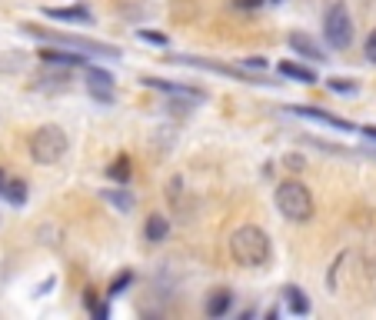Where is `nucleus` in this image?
I'll list each match as a JSON object with an SVG mask.
<instances>
[{
  "instance_id": "f257e3e1",
  "label": "nucleus",
  "mask_w": 376,
  "mask_h": 320,
  "mask_svg": "<svg viewBox=\"0 0 376 320\" xmlns=\"http://www.w3.org/2000/svg\"><path fill=\"white\" fill-rule=\"evenodd\" d=\"M230 254L240 267H263L270 264L273 247H270V234L256 224H243V227L233 230L230 237Z\"/></svg>"
},
{
  "instance_id": "f03ea898",
  "label": "nucleus",
  "mask_w": 376,
  "mask_h": 320,
  "mask_svg": "<svg viewBox=\"0 0 376 320\" xmlns=\"http://www.w3.org/2000/svg\"><path fill=\"white\" fill-rule=\"evenodd\" d=\"M276 211L283 213L286 220H297V224H306L313 217V194L310 187L300 181H283L276 187Z\"/></svg>"
},
{
  "instance_id": "7ed1b4c3",
  "label": "nucleus",
  "mask_w": 376,
  "mask_h": 320,
  "mask_svg": "<svg viewBox=\"0 0 376 320\" xmlns=\"http://www.w3.org/2000/svg\"><path fill=\"white\" fill-rule=\"evenodd\" d=\"M67 151H70V140H67V134H63V127H57V123H47V127H40V130H33L31 157L37 160V164L50 167V164L63 160Z\"/></svg>"
},
{
  "instance_id": "20e7f679",
  "label": "nucleus",
  "mask_w": 376,
  "mask_h": 320,
  "mask_svg": "<svg viewBox=\"0 0 376 320\" xmlns=\"http://www.w3.org/2000/svg\"><path fill=\"white\" fill-rule=\"evenodd\" d=\"M24 31L31 33V37H40V40H47V44L70 47V50H84V54H100V57H117V54H120V47L100 44V40H91V37H74V33H54V31H47V27H33V24H27Z\"/></svg>"
},
{
  "instance_id": "39448f33",
  "label": "nucleus",
  "mask_w": 376,
  "mask_h": 320,
  "mask_svg": "<svg viewBox=\"0 0 376 320\" xmlns=\"http://www.w3.org/2000/svg\"><path fill=\"white\" fill-rule=\"evenodd\" d=\"M323 37L330 40V47H336V50H346L350 47V40H353V17H350V10H346V3H330V10H327V17H323Z\"/></svg>"
},
{
  "instance_id": "423d86ee",
  "label": "nucleus",
  "mask_w": 376,
  "mask_h": 320,
  "mask_svg": "<svg viewBox=\"0 0 376 320\" xmlns=\"http://www.w3.org/2000/svg\"><path fill=\"white\" fill-rule=\"evenodd\" d=\"M177 63H190V67H203V70H217V74L237 77L243 84H276V80H267V77H250L243 67H230V63H217V61H190V57H173Z\"/></svg>"
},
{
  "instance_id": "0eeeda50",
  "label": "nucleus",
  "mask_w": 376,
  "mask_h": 320,
  "mask_svg": "<svg viewBox=\"0 0 376 320\" xmlns=\"http://www.w3.org/2000/svg\"><path fill=\"white\" fill-rule=\"evenodd\" d=\"M143 84L153 87V91H164L170 97H183V100H190V104H200V100H207V91H200V87H190V84H170V80H157V77H143Z\"/></svg>"
},
{
  "instance_id": "6e6552de",
  "label": "nucleus",
  "mask_w": 376,
  "mask_h": 320,
  "mask_svg": "<svg viewBox=\"0 0 376 320\" xmlns=\"http://www.w3.org/2000/svg\"><path fill=\"white\" fill-rule=\"evenodd\" d=\"M293 114H300V117H310V121L316 123H327V127H336V130H357L350 121H343V117H336V114H327V110H320V107H306V104H297L290 107Z\"/></svg>"
},
{
  "instance_id": "1a4fd4ad",
  "label": "nucleus",
  "mask_w": 376,
  "mask_h": 320,
  "mask_svg": "<svg viewBox=\"0 0 376 320\" xmlns=\"http://www.w3.org/2000/svg\"><path fill=\"white\" fill-rule=\"evenodd\" d=\"M166 234H170V220H166L164 213H150L147 224H143V237H147L150 244H164Z\"/></svg>"
},
{
  "instance_id": "9d476101",
  "label": "nucleus",
  "mask_w": 376,
  "mask_h": 320,
  "mask_svg": "<svg viewBox=\"0 0 376 320\" xmlns=\"http://www.w3.org/2000/svg\"><path fill=\"white\" fill-rule=\"evenodd\" d=\"M44 14L54 20H70V24H91L93 20L91 10H84V7H47Z\"/></svg>"
},
{
  "instance_id": "9b49d317",
  "label": "nucleus",
  "mask_w": 376,
  "mask_h": 320,
  "mask_svg": "<svg viewBox=\"0 0 376 320\" xmlns=\"http://www.w3.org/2000/svg\"><path fill=\"white\" fill-rule=\"evenodd\" d=\"M47 63H61V67H87V54H67V50H40Z\"/></svg>"
},
{
  "instance_id": "f8f14e48",
  "label": "nucleus",
  "mask_w": 376,
  "mask_h": 320,
  "mask_svg": "<svg viewBox=\"0 0 376 320\" xmlns=\"http://www.w3.org/2000/svg\"><path fill=\"white\" fill-rule=\"evenodd\" d=\"M290 47L297 50V54H303V57H310V61H323L327 54L316 47V40H310L306 33H290Z\"/></svg>"
},
{
  "instance_id": "ddd939ff",
  "label": "nucleus",
  "mask_w": 376,
  "mask_h": 320,
  "mask_svg": "<svg viewBox=\"0 0 376 320\" xmlns=\"http://www.w3.org/2000/svg\"><path fill=\"white\" fill-rule=\"evenodd\" d=\"M233 304V294L230 290H213L210 300H207V317H224Z\"/></svg>"
},
{
  "instance_id": "4468645a",
  "label": "nucleus",
  "mask_w": 376,
  "mask_h": 320,
  "mask_svg": "<svg viewBox=\"0 0 376 320\" xmlns=\"http://www.w3.org/2000/svg\"><path fill=\"white\" fill-rule=\"evenodd\" d=\"M283 300H286V307H290V314H300V317L310 314V300L303 297L300 287H283Z\"/></svg>"
},
{
  "instance_id": "2eb2a0df",
  "label": "nucleus",
  "mask_w": 376,
  "mask_h": 320,
  "mask_svg": "<svg viewBox=\"0 0 376 320\" xmlns=\"http://www.w3.org/2000/svg\"><path fill=\"white\" fill-rule=\"evenodd\" d=\"M280 74L290 77V80H300V84H316V74L310 67H303V63H293V61H283L280 63Z\"/></svg>"
},
{
  "instance_id": "dca6fc26",
  "label": "nucleus",
  "mask_w": 376,
  "mask_h": 320,
  "mask_svg": "<svg viewBox=\"0 0 376 320\" xmlns=\"http://www.w3.org/2000/svg\"><path fill=\"white\" fill-rule=\"evenodd\" d=\"M3 197L10 200L14 207H24V204H27V183H24V181L3 183Z\"/></svg>"
},
{
  "instance_id": "f3484780",
  "label": "nucleus",
  "mask_w": 376,
  "mask_h": 320,
  "mask_svg": "<svg viewBox=\"0 0 376 320\" xmlns=\"http://www.w3.org/2000/svg\"><path fill=\"white\" fill-rule=\"evenodd\" d=\"M84 77H87V87H113V74H107L100 67H84Z\"/></svg>"
},
{
  "instance_id": "a211bd4d",
  "label": "nucleus",
  "mask_w": 376,
  "mask_h": 320,
  "mask_svg": "<svg viewBox=\"0 0 376 320\" xmlns=\"http://www.w3.org/2000/svg\"><path fill=\"white\" fill-rule=\"evenodd\" d=\"M110 181L130 183V157H127V153H123V157H117V160L110 164Z\"/></svg>"
},
{
  "instance_id": "6ab92c4d",
  "label": "nucleus",
  "mask_w": 376,
  "mask_h": 320,
  "mask_svg": "<svg viewBox=\"0 0 376 320\" xmlns=\"http://www.w3.org/2000/svg\"><path fill=\"white\" fill-rule=\"evenodd\" d=\"M104 197L110 200V204H113V207H117L120 213H130V207H134V200H130V194H123V190H107Z\"/></svg>"
},
{
  "instance_id": "aec40b11",
  "label": "nucleus",
  "mask_w": 376,
  "mask_h": 320,
  "mask_svg": "<svg viewBox=\"0 0 376 320\" xmlns=\"http://www.w3.org/2000/svg\"><path fill=\"white\" fill-rule=\"evenodd\" d=\"M130 284H134V274L127 271V274H120L117 280H113V284H110V297H117V294H120V290H127Z\"/></svg>"
},
{
  "instance_id": "412c9836",
  "label": "nucleus",
  "mask_w": 376,
  "mask_h": 320,
  "mask_svg": "<svg viewBox=\"0 0 376 320\" xmlns=\"http://www.w3.org/2000/svg\"><path fill=\"white\" fill-rule=\"evenodd\" d=\"M330 87L336 93H353V91H357V84H353V80H346V77H333Z\"/></svg>"
},
{
  "instance_id": "4be33fe9",
  "label": "nucleus",
  "mask_w": 376,
  "mask_h": 320,
  "mask_svg": "<svg viewBox=\"0 0 376 320\" xmlns=\"http://www.w3.org/2000/svg\"><path fill=\"white\" fill-rule=\"evenodd\" d=\"M140 37H143V40H150V44H157V47H166V44H170L164 33H153V31H140Z\"/></svg>"
},
{
  "instance_id": "5701e85b",
  "label": "nucleus",
  "mask_w": 376,
  "mask_h": 320,
  "mask_svg": "<svg viewBox=\"0 0 376 320\" xmlns=\"http://www.w3.org/2000/svg\"><path fill=\"white\" fill-rule=\"evenodd\" d=\"M363 50H366V61H373V63H376V31L370 33V37H366V47H363Z\"/></svg>"
},
{
  "instance_id": "b1692460",
  "label": "nucleus",
  "mask_w": 376,
  "mask_h": 320,
  "mask_svg": "<svg viewBox=\"0 0 376 320\" xmlns=\"http://www.w3.org/2000/svg\"><path fill=\"white\" fill-rule=\"evenodd\" d=\"M286 167H290V170H300L303 167V157H300V153H290V157H286Z\"/></svg>"
},
{
  "instance_id": "393cba45",
  "label": "nucleus",
  "mask_w": 376,
  "mask_h": 320,
  "mask_svg": "<svg viewBox=\"0 0 376 320\" xmlns=\"http://www.w3.org/2000/svg\"><path fill=\"white\" fill-rule=\"evenodd\" d=\"M243 67H253V70H263V67H267V61H256V57H253V61H246Z\"/></svg>"
},
{
  "instance_id": "a878e982",
  "label": "nucleus",
  "mask_w": 376,
  "mask_h": 320,
  "mask_svg": "<svg viewBox=\"0 0 376 320\" xmlns=\"http://www.w3.org/2000/svg\"><path fill=\"white\" fill-rule=\"evenodd\" d=\"M237 3H240V7H260L263 0H237Z\"/></svg>"
},
{
  "instance_id": "bb28decb",
  "label": "nucleus",
  "mask_w": 376,
  "mask_h": 320,
  "mask_svg": "<svg viewBox=\"0 0 376 320\" xmlns=\"http://www.w3.org/2000/svg\"><path fill=\"white\" fill-rule=\"evenodd\" d=\"M363 137H370V140H376V127H363Z\"/></svg>"
},
{
  "instance_id": "cd10ccee",
  "label": "nucleus",
  "mask_w": 376,
  "mask_h": 320,
  "mask_svg": "<svg viewBox=\"0 0 376 320\" xmlns=\"http://www.w3.org/2000/svg\"><path fill=\"white\" fill-rule=\"evenodd\" d=\"M0 197H3V170H0Z\"/></svg>"
}]
</instances>
